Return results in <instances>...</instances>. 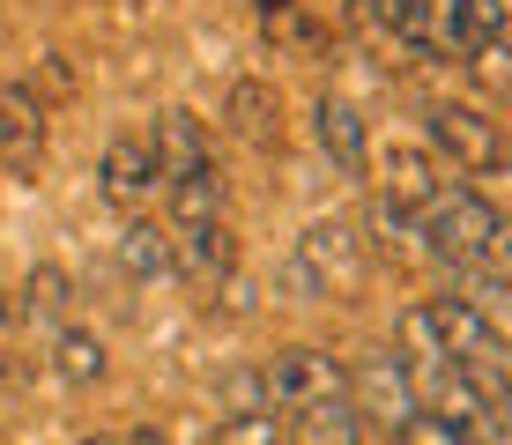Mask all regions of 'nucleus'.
<instances>
[{
    "mask_svg": "<svg viewBox=\"0 0 512 445\" xmlns=\"http://www.w3.org/2000/svg\"><path fill=\"white\" fill-rule=\"evenodd\" d=\"M45 164V97L30 82H0V171Z\"/></svg>",
    "mask_w": 512,
    "mask_h": 445,
    "instance_id": "8",
    "label": "nucleus"
},
{
    "mask_svg": "<svg viewBox=\"0 0 512 445\" xmlns=\"http://www.w3.org/2000/svg\"><path fill=\"white\" fill-rule=\"evenodd\" d=\"M231 134L245 141V149H260V156H275L282 149V104H275V89L268 82H231Z\"/></svg>",
    "mask_w": 512,
    "mask_h": 445,
    "instance_id": "13",
    "label": "nucleus"
},
{
    "mask_svg": "<svg viewBox=\"0 0 512 445\" xmlns=\"http://www.w3.org/2000/svg\"><path fill=\"white\" fill-rule=\"evenodd\" d=\"M119 445H171L164 431H156V423H141V431H127V438H119Z\"/></svg>",
    "mask_w": 512,
    "mask_h": 445,
    "instance_id": "21",
    "label": "nucleus"
},
{
    "mask_svg": "<svg viewBox=\"0 0 512 445\" xmlns=\"http://www.w3.org/2000/svg\"><path fill=\"white\" fill-rule=\"evenodd\" d=\"M312 141H320V156L342 178H364V164H372V141H364V119H357V104L349 97H312Z\"/></svg>",
    "mask_w": 512,
    "mask_h": 445,
    "instance_id": "9",
    "label": "nucleus"
},
{
    "mask_svg": "<svg viewBox=\"0 0 512 445\" xmlns=\"http://www.w3.org/2000/svg\"><path fill=\"white\" fill-rule=\"evenodd\" d=\"M349 30H357L372 52H386V60H416V15L423 0H349Z\"/></svg>",
    "mask_w": 512,
    "mask_h": 445,
    "instance_id": "10",
    "label": "nucleus"
},
{
    "mask_svg": "<svg viewBox=\"0 0 512 445\" xmlns=\"http://www.w3.org/2000/svg\"><path fill=\"white\" fill-rule=\"evenodd\" d=\"M45 364H52V379H60V386H97L112 356H104V342H97L90 327H60V334H52V356H45Z\"/></svg>",
    "mask_w": 512,
    "mask_h": 445,
    "instance_id": "17",
    "label": "nucleus"
},
{
    "mask_svg": "<svg viewBox=\"0 0 512 445\" xmlns=\"http://www.w3.org/2000/svg\"><path fill=\"white\" fill-rule=\"evenodd\" d=\"M8 319H15V297H8V290H0V327H8Z\"/></svg>",
    "mask_w": 512,
    "mask_h": 445,
    "instance_id": "23",
    "label": "nucleus"
},
{
    "mask_svg": "<svg viewBox=\"0 0 512 445\" xmlns=\"http://www.w3.org/2000/svg\"><path fill=\"white\" fill-rule=\"evenodd\" d=\"M119 267H127L134 282H171V275H179L171 230H164V223H149V216H134L127 230H119Z\"/></svg>",
    "mask_w": 512,
    "mask_h": 445,
    "instance_id": "15",
    "label": "nucleus"
},
{
    "mask_svg": "<svg viewBox=\"0 0 512 445\" xmlns=\"http://www.w3.org/2000/svg\"><path fill=\"white\" fill-rule=\"evenodd\" d=\"M386 445H409V438H401V431H394V438H386Z\"/></svg>",
    "mask_w": 512,
    "mask_h": 445,
    "instance_id": "24",
    "label": "nucleus"
},
{
    "mask_svg": "<svg viewBox=\"0 0 512 445\" xmlns=\"http://www.w3.org/2000/svg\"><path fill=\"white\" fill-rule=\"evenodd\" d=\"M416 253L431 260V267H446V275H461V267H505V223H498V208L483 201L475 186H446L431 208H423V223H416Z\"/></svg>",
    "mask_w": 512,
    "mask_h": 445,
    "instance_id": "1",
    "label": "nucleus"
},
{
    "mask_svg": "<svg viewBox=\"0 0 512 445\" xmlns=\"http://www.w3.org/2000/svg\"><path fill=\"white\" fill-rule=\"evenodd\" d=\"M282 445H364V423L349 401H320L305 416H282Z\"/></svg>",
    "mask_w": 512,
    "mask_h": 445,
    "instance_id": "16",
    "label": "nucleus"
},
{
    "mask_svg": "<svg viewBox=\"0 0 512 445\" xmlns=\"http://www.w3.org/2000/svg\"><path fill=\"white\" fill-rule=\"evenodd\" d=\"M67 312H75V282H67L60 267H30L23 290H15V319H23V327H38V334H60Z\"/></svg>",
    "mask_w": 512,
    "mask_h": 445,
    "instance_id": "14",
    "label": "nucleus"
},
{
    "mask_svg": "<svg viewBox=\"0 0 512 445\" xmlns=\"http://www.w3.org/2000/svg\"><path fill=\"white\" fill-rule=\"evenodd\" d=\"M357 260H364L357 223H349V216H320L305 238H297V253H290V267H282V282H290L297 297H327L334 282L357 275Z\"/></svg>",
    "mask_w": 512,
    "mask_h": 445,
    "instance_id": "5",
    "label": "nucleus"
},
{
    "mask_svg": "<svg viewBox=\"0 0 512 445\" xmlns=\"http://www.w3.org/2000/svg\"><path fill=\"white\" fill-rule=\"evenodd\" d=\"M208 445H282V416H275V408H253V416H216Z\"/></svg>",
    "mask_w": 512,
    "mask_h": 445,
    "instance_id": "18",
    "label": "nucleus"
},
{
    "mask_svg": "<svg viewBox=\"0 0 512 445\" xmlns=\"http://www.w3.org/2000/svg\"><path fill=\"white\" fill-rule=\"evenodd\" d=\"M431 156H438V171H461V178H490V171H505V127L483 112V104H431Z\"/></svg>",
    "mask_w": 512,
    "mask_h": 445,
    "instance_id": "4",
    "label": "nucleus"
},
{
    "mask_svg": "<svg viewBox=\"0 0 512 445\" xmlns=\"http://www.w3.org/2000/svg\"><path fill=\"white\" fill-rule=\"evenodd\" d=\"M97 178H104V201H119V208L149 201V193H156V156H149V141H141V134H119L112 149H104Z\"/></svg>",
    "mask_w": 512,
    "mask_h": 445,
    "instance_id": "12",
    "label": "nucleus"
},
{
    "mask_svg": "<svg viewBox=\"0 0 512 445\" xmlns=\"http://www.w3.org/2000/svg\"><path fill=\"white\" fill-rule=\"evenodd\" d=\"M349 408H357V423H379L386 438L401 431V423L416 416V371H409V356H401L394 342L386 349H364L357 364H349Z\"/></svg>",
    "mask_w": 512,
    "mask_h": 445,
    "instance_id": "3",
    "label": "nucleus"
},
{
    "mask_svg": "<svg viewBox=\"0 0 512 445\" xmlns=\"http://www.w3.org/2000/svg\"><path fill=\"white\" fill-rule=\"evenodd\" d=\"M75 445H119V431H97V438H75Z\"/></svg>",
    "mask_w": 512,
    "mask_h": 445,
    "instance_id": "22",
    "label": "nucleus"
},
{
    "mask_svg": "<svg viewBox=\"0 0 512 445\" xmlns=\"http://www.w3.org/2000/svg\"><path fill=\"white\" fill-rule=\"evenodd\" d=\"M342 394H349V364L334 349L290 342V349H275L268 364H260V401H268L275 416H305V408L342 401Z\"/></svg>",
    "mask_w": 512,
    "mask_h": 445,
    "instance_id": "2",
    "label": "nucleus"
},
{
    "mask_svg": "<svg viewBox=\"0 0 512 445\" xmlns=\"http://www.w3.org/2000/svg\"><path fill=\"white\" fill-rule=\"evenodd\" d=\"M401 438H409V445H468L453 423H438V416H409V423H401Z\"/></svg>",
    "mask_w": 512,
    "mask_h": 445,
    "instance_id": "20",
    "label": "nucleus"
},
{
    "mask_svg": "<svg viewBox=\"0 0 512 445\" xmlns=\"http://www.w3.org/2000/svg\"><path fill=\"white\" fill-rule=\"evenodd\" d=\"M149 156H156V186H186V178H208V171H216V141H208V127L186 112V104L156 112Z\"/></svg>",
    "mask_w": 512,
    "mask_h": 445,
    "instance_id": "7",
    "label": "nucleus"
},
{
    "mask_svg": "<svg viewBox=\"0 0 512 445\" xmlns=\"http://www.w3.org/2000/svg\"><path fill=\"white\" fill-rule=\"evenodd\" d=\"M164 230H171V223H164ZM171 253H179V275H186V282H201V290H216V282L238 267V245H231V230H223V223L171 230Z\"/></svg>",
    "mask_w": 512,
    "mask_h": 445,
    "instance_id": "11",
    "label": "nucleus"
},
{
    "mask_svg": "<svg viewBox=\"0 0 512 445\" xmlns=\"http://www.w3.org/2000/svg\"><path fill=\"white\" fill-rule=\"evenodd\" d=\"M253 408H268L260 401V371H231L223 394H216V416H253Z\"/></svg>",
    "mask_w": 512,
    "mask_h": 445,
    "instance_id": "19",
    "label": "nucleus"
},
{
    "mask_svg": "<svg viewBox=\"0 0 512 445\" xmlns=\"http://www.w3.org/2000/svg\"><path fill=\"white\" fill-rule=\"evenodd\" d=\"M364 171H379V208L386 216H409V223H423V208L446 193V171H438V156L423 141H386Z\"/></svg>",
    "mask_w": 512,
    "mask_h": 445,
    "instance_id": "6",
    "label": "nucleus"
}]
</instances>
